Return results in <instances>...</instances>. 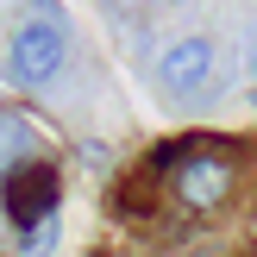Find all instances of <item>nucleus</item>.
<instances>
[{"label": "nucleus", "instance_id": "f257e3e1", "mask_svg": "<svg viewBox=\"0 0 257 257\" xmlns=\"http://www.w3.org/2000/svg\"><path fill=\"white\" fill-rule=\"evenodd\" d=\"M63 57H69V19L57 13V0H19V25L7 44V75L19 88L57 82Z\"/></svg>", "mask_w": 257, "mask_h": 257}, {"label": "nucleus", "instance_id": "f03ea898", "mask_svg": "<svg viewBox=\"0 0 257 257\" xmlns=\"http://www.w3.org/2000/svg\"><path fill=\"white\" fill-rule=\"evenodd\" d=\"M57 201H63V176H57V163H44V157H25V163H13V170L0 176V207H7V220L19 226V232L57 220Z\"/></svg>", "mask_w": 257, "mask_h": 257}, {"label": "nucleus", "instance_id": "7ed1b4c3", "mask_svg": "<svg viewBox=\"0 0 257 257\" xmlns=\"http://www.w3.org/2000/svg\"><path fill=\"white\" fill-rule=\"evenodd\" d=\"M170 188H176V201H182L188 213H207V207H220V201L232 195V163L226 157H188Z\"/></svg>", "mask_w": 257, "mask_h": 257}, {"label": "nucleus", "instance_id": "20e7f679", "mask_svg": "<svg viewBox=\"0 0 257 257\" xmlns=\"http://www.w3.org/2000/svg\"><path fill=\"white\" fill-rule=\"evenodd\" d=\"M207 75H213V38H201V32L176 38L157 57V82L170 88V94H188V88H201Z\"/></svg>", "mask_w": 257, "mask_h": 257}, {"label": "nucleus", "instance_id": "39448f33", "mask_svg": "<svg viewBox=\"0 0 257 257\" xmlns=\"http://www.w3.org/2000/svg\"><path fill=\"white\" fill-rule=\"evenodd\" d=\"M38 157L32 151V119H19V113H0V176L13 170V163Z\"/></svg>", "mask_w": 257, "mask_h": 257}, {"label": "nucleus", "instance_id": "423d86ee", "mask_svg": "<svg viewBox=\"0 0 257 257\" xmlns=\"http://www.w3.org/2000/svg\"><path fill=\"white\" fill-rule=\"evenodd\" d=\"M50 245H57V220L32 226V232H19V257H50Z\"/></svg>", "mask_w": 257, "mask_h": 257}, {"label": "nucleus", "instance_id": "0eeeda50", "mask_svg": "<svg viewBox=\"0 0 257 257\" xmlns=\"http://www.w3.org/2000/svg\"><path fill=\"white\" fill-rule=\"evenodd\" d=\"M245 69L257 75V19H251V32H245Z\"/></svg>", "mask_w": 257, "mask_h": 257}, {"label": "nucleus", "instance_id": "6e6552de", "mask_svg": "<svg viewBox=\"0 0 257 257\" xmlns=\"http://www.w3.org/2000/svg\"><path fill=\"white\" fill-rule=\"evenodd\" d=\"M251 100H257V94H251Z\"/></svg>", "mask_w": 257, "mask_h": 257}]
</instances>
